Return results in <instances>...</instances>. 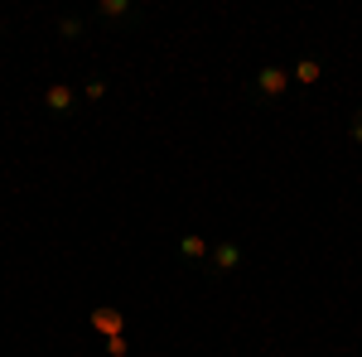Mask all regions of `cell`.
Instances as JSON below:
<instances>
[{
	"label": "cell",
	"instance_id": "6",
	"mask_svg": "<svg viewBox=\"0 0 362 357\" xmlns=\"http://www.w3.org/2000/svg\"><path fill=\"white\" fill-rule=\"evenodd\" d=\"M179 251H184L189 261H208V256H213V247H208V237H198V232H189V237L179 242Z\"/></svg>",
	"mask_w": 362,
	"mask_h": 357
},
{
	"label": "cell",
	"instance_id": "9",
	"mask_svg": "<svg viewBox=\"0 0 362 357\" xmlns=\"http://www.w3.org/2000/svg\"><path fill=\"white\" fill-rule=\"evenodd\" d=\"M83 97H87V102H102V97H107V83H102V78H92V83L83 87Z\"/></svg>",
	"mask_w": 362,
	"mask_h": 357
},
{
	"label": "cell",
	"instance_id": "8",
	"mask_svg": "<svg viewBox=\"0 0 362 357\" xmlns=\"http://www.w3.org/2000/svg\"><path fill=\"white\" fill-rule=\"evenodd\" d=\"M58 34H63V39H78V34H83V20H78V15L58 20Z\"/></svg>",
	"mask_w": 362,
	"mask_h": 357
},
{
	"label": "cell",
	"instance_id": "4",
	"mask_svg": "<svg viewBox=\"0 0 362 357\" xmlns=\"http://www.w3.org/2000/svg\"><path fill=\"white\" fill-rule=\"evenodd\" d=\"M44 107L54 111V116H68V111H73V87H68V83H54L49 92H44Z\"/></svg>",
	"mask_w": 362,
	"mask_h": 357
},
{
	"label": "cell",
	"instance_id": "2",
	"mask_svg": "<svg viewBox=\"0 0 362 357\" xmlns=\"http://www.w3.org/2000/svg\"><path fill=\"white\" fill-rule=\"evenodd\" d=\"M242 266V247L237 242H218L213 247V275H227V271H237Z\"/></svg>",
	"mask_w": 362,
	"mask_h": 357
},
{
	"label": "cell",
	"instance_id": "3",
	"mask_svg": "<svg viewBox=\"0 0 362 357\" xmlns=\"http://www.w3.org/2000/svg\"><path fill=\"white\" fill-rule=\"evenodd\" d=\"M92 329L107 333V338H121V329H126V314H121V309H97V314H92Z\"/></svg>",
	"mask_w": 362,
	"mask_h": 357
},
{
	"label": "cell",
	"instance_id": "1",
	"mask_svg": "<svg viewBox=\"0 0 362 357\" xmlns=\"http://www.w3.org/2000/svg\"><path fill=\"white\" fill-rule=\"evenodd\" d=\"M285 87H290V73H285V68H276V63H266V68L256 73V92H261L266 102L285 97Z\"/></svg>",
	"mask_w": 362,
	"mask_h": 357
},
{
	"label": "cell",
	"instance_id": "11",
	"mask_svg": "<svg viewBox=\"0 0 362 357\" xmlns=\"http://www.w3.org/2000/svg\"><path fill=\"white\" fill-rule=\"evenodd\" d=\"M353 140H362V116H358V121H353Z\"/></svg>",
	"mask_w": 362,
	"mask_h": 357
},
{
	"label": "cell",
	"instance_id": "5",
	"mask_svg": "<svg viewBox=\"0 0 362 357\" xmlns=\"http://www.w3.org/2000/svg\"><path fill=\"white\" fill-rule=\"evenodd\" d=\"M319 78H324V63H319V58H300L295 73H290V83H300V87H314Z\"/></svg>",
	"mask_w": 362,
	"mask_h": 357
},
{
	"label": "cell",
	"instance_id": "7",
	"mask_svg": "<svg viewBox=\"0 0 362 357\" xmlns=\"http://www.w3.org/2000/svg\"><path fill=\"white\" fill-rule=\"evenodd\" d=\"M97 15H107V20H126L131 5H126V0H97Z\"/></svg>",
	"mask_w": 362,
	"mask_h": 357
},
{
	"label": "cell",
	"instance_id": "10",
	"mask_svg": "<svg viewBox=\"0 0 362 357\" xmlns=\"http://www.w3.org/2000/svg\"><path fill=\"white\" fill-rule=\"evenodd\" d=\"M107 353H112V357H126V353H131V343H126V338H107Z\"/></svg>",
	"mask_w": 362,
	"mask_h": 357
}]
</instances>
